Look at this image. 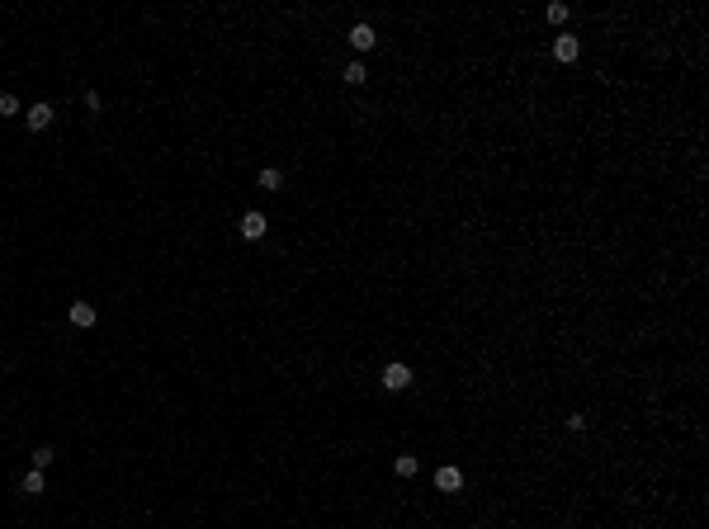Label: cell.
Returning <instances> with one entry per match:
<instances>
[{"label": "cell", "mask_w": 709, "mask_h": 529, "mask_svg": "<svg viewBox=\"0 0 709 529\" xmlns=\"http://www.w3.org/2000/svg\"><path fill=\"white\" fill-rule=\"evenodd\" d=\"M19 114V99L15 95H0V118H15Z\"/></svg>", "instance_id": "cell-12"}, {"label": "cell", "mask_w": 709, "mask_h": 529, "mask_svg": "<svg viewBox=\"0 0 709 529\" xmlns=\"http://www.w3.org/2000/svg\"><path fill=\"white\" fill-rule=\"evenodd\" d=\"M19 492H24V497H43V492H47L43 473H38V468H33V473H24V482H19Z\"/></svg>", "instance_id": "cell-8"}, {"label": "cell", "mask_w": 709, "mask_h": 529, "mask_svg": "<svg viewBox=\"0 0 709 529\" xmlns=\"http://www.w3.org/2000/svg\"><path fill=\"white\" fill-rule=\"evenodd\" d=\"M255 180H260V189H284V171H274V166H265Z\"/></svg>", "instance_id": "cell-9"}, {"label": "cell", "mask_w": 709, "mask_h": 529, "mask_svg": "<svg viewBox=\"0 0 709 529\" xmlns=\"http://www.w3.org/2000/svg\"><path fill=\"white\" fill-rule=\"evenodd\" d=\"M66 317H71V327H80V331L95 327V308H90V303H71V308H66Z\"/></svg>", "instance_id": "cell-7"}, {"label": "cell", "mask_w": 709, "mask_h": 529, "mask_svg": "<svg viewBox=\"0 0 709 529\" xmlns=\"http://www.w3.org/2000/svg\"><path fill=\"white\" fill-rule=\"evenodd\" d=\"M567 19V5H549V24H563Z\"/></svg>", "instance_id": "cell-14"}, {"label": "cell", "mask_w": 709, "mask_h": 529, "mask_svg": "<svg viewBox=\"0 0 709 529\" xmlns=\"http://www.w3.org/2000/svg\"><path fill=\"white\" fill-rule=\"evenodd\" d=\"M52 458H57V454H52V449H38V454H33V468H38V473H43V468L52 463Z\"/></svg>", "instance_id": "cell-13"}, {"label": "cell", "mask_w": 709, "mask_h": 529, "mask_svg": "<svg viewBox=\"0 0 709 529\" xmlns=\"http://www.w3.org/2000/svg\"><path fill=\"white\" fill-rule=\"evenodd\" d=\"M52 114H57L52 104H33V109L24 114V123H29L33 133H43V128H52Z\"/></svg>", "instance_id": "cell-5"}, {"label": "cell", "mask_w": 709, "mask_h": 529, "mask_svg": "<svg viewBox=\"0 0 709 529\" xmlns=\"http://www.w3.org/2000/svg\"><path fill=\"white\" fill-rule=\"evenodd\" d=\"M350 47H355V52H374V47H378L374 24H355V29H350Z\"/></svg>", "instance_id": "cell-2"}, {"label": "cell", "mask_w": 709, "mask_h": 529, "mask_svg": "<svg viewBox=\"0 0 709 529\" xmlns=\"http://www.w3.org/2000/svg\"><path fill=\"white\" fill-rule=\"evenodd\" d=\"M435 487H440V492H459V487H463V473H459L454 463L435 468Z\"/></svg>", "instance_id": "cell-4"}, {"label": "cell", "mask_w": 709, "mask_h": 529, "mask_svg": "<svg viewBox=\"0 0 709 529\" xmlns=\"http://www.w3.org/2000/svg\"><path fill=\"white\" fill-rule=\"evenodd\" d=\"M393 473H397V478H416V458H411V454H397Z\"/></svg>", "instance_id": "cell-11"}, {"label": "cell", "mask_w": 709, "mask_h": 529, "mask_svg": "<svg viewBox=\"0 0 709 529\" xmlns=\"http://www.w3.org/2000/svg\"><path fill=\"white\" fill-rule=\"evenodd\" d=\"M577 52H582V43H577L572 33H558V38H553V57H558V62H577Z\"/></svg>", "instance_id": "cell-3"}, {"label": "cell", "mask_w": 709, "mask_h": 529, "mask_svg": "<svg viewBox=\"0 0 709 529\" xmlns=\"http://www.w3.org/2000/svg\"><path fill=\"white\" fill-rule=\"evenodd\" d=\"M241 236H246V241H260V236H265V213H246V218H241Z\"/></svg>", "instance_id": "cell-6"}, {"label": "cell", "mask_w": 709, "mask_h": 529, "mask_svg": "<svg viewBox=\"0 0 709 529\" xmlns=\"http://www.w3.org/2000/svg\"><path fill=\"white\" fill-rule=\"evenodd\" d=\"M383 388H388V392L411 388V369H407V364H388V369H383Z\"/></svg>", "instance_id": "cell-1"}, {"label": "cell", "mask_w": 709, "mask_h": 529, "mask_svg": "<svg viewBox=\"0 0 709 529\" xmlns=\"http://www.w3.org/2000/svg\"><path fill=\"white\" fill-rule=\"evenodd\" d=\"M341 76H346V85H364V80H369V71H364V62H350Z\"/></svg>", "instance_id": "cell-10"}]
</instances>
